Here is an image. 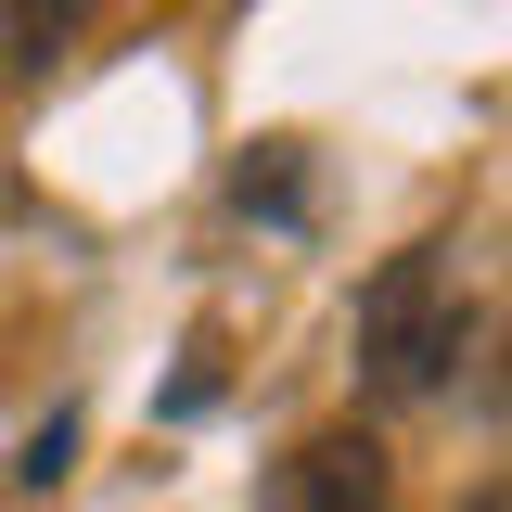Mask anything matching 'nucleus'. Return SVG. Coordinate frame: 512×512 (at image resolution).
<instances>
[{
	"label": "nucleus",
	"instance_id": "1",
	"mask_svg": "<svg viewBox=\"0 0 512 512\" xmlns=\"http://www.w3.org/2000/svg\"><path fill=\"white\" fill-rule=\"evenodd\" d=\"M461 282H448V244H410V256H384L372 269V295H359V397L372 410H410V397H436L448 359H461Z\"/></svg>",
	"mask_w": 512,
	"mask_h": 512
},
{
	"label": "nucleus",
	"instance_id": "2",
	"mask_svg": "<svg viewBox=\"0 0 512 512\" xmlns=\"http://www.w3.org/2000/svg\"><path fill=\"white\" fill-rule=\"evenodd\" d=\"M269 512H384V448L372 436H308L282 461Z\"/></svg>",
	"mask_w": 512,
	"mask_h": 512
},
{
	"label": "nucleus",
	"instance_id": "3",
	"mask_svg": "<svg viewBox=\"0 0 512 512\" xmlns=\"http://www.w3.org/2000/svg\"><path fill=\"white\" fill-rule=\"evenodd\" d=\"M77 26H90V0H0V52L13 64H52Z\"/></svg>",
	"mask_w": 512,
	"mask_h": 512
},
{
	"label": "nucleus",
	"instance_id": "4",
	"mask_svg": "<svg viewBox=\"0 0 512 512\" xmlns=\"http://www.w3.org/2000/svg\"><path fill=\"white\" fill-rule=\"evenodd\" d=\"M474 512H512V487H487V500H474Z\"/></svg>",
	"mask_w": 512,
	"mask_h": 512
},
{
	"label": "nucleus",
	"instance_id": "5",
	"mask_svg": "<svg viewBox=\"0 0 512 512\" xmlns=\"http://www.w3.org/2000/svg\"><path fill=\"white\" fill-rule=\"evenodd\" d=\"M0 64H13V52H0Z\"/></svg>",
	"mask_w": 512,
	"mask_h": 512
}]
</instances>
